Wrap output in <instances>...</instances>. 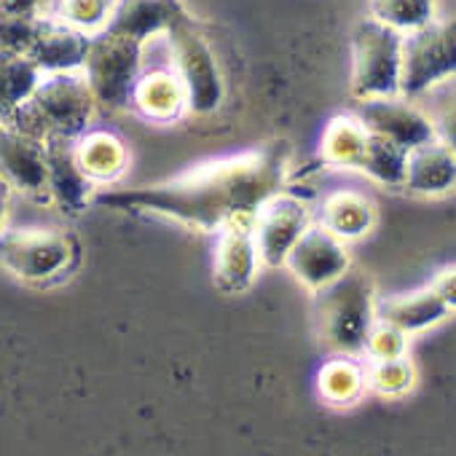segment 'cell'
Listing matches in <instances>:
<instances>
[{
  "label": "cell",
  "instance_id": "6da1fadb",
  "mask_svg": "<svg viewBox=\"0 0 456 456\" xmlns=\"http://www.w3.org/2000/svg\"><path fill=\"white\" fill-rule=\"evenodd\" d=\"M290 145L269 140L253 151L199 164L177 177L137 188H113L97 204L121 212H151L196 232L220 234L232 225H253L256 215L282 193L290 169Z\"/></svg>",
  "mask_w": 456,
  "mask_h": 456
},
{
  "label": "cell",
  "instance_id": "7a4b0ae2",
  "mask_svg": "<svg viewBox=\"0 0 456 456\" xmlns=\"http://www.w3.org/2000/svg\"><path fill=\"white\" fill-rule=\"evenodd\" d=\"M94 94L84 73H46L22 108L14 129L49 140H81L94 116Z\"/></svg>",
  "mask_w": 456,
  "mask_h": 456
},
{
  "label": "cell",
  "instance_id": "3957f363",
  "mask_svg": "<svg viewBox=\"0 0 456 456\" xmlns=\"http://www.w3.org/2000/svg\"><path fill=\"white\" fill-rule=\"evenodd\" d=\"M379 301L368 274L349 269L341 280L317 293L320 336L341 357L365 354L368 338L379 322Z\"/></svg>",
  "mask_w": 456,
  "mask_h": 456
},
{
  "label": "cell",
  "instance_id": "277c9868",
  "mask_svg": "<svg viewBox=\"0 0 456 456\" xmlns=\"http://www.w3.org/2000/svg\"><path fill=\"white\" fill-rule=\"evenodd\" d=\"M403 81V36L376 20L352 33V94L362 100L397 97Z\"/></svg>",
  "mask_w": 456,
  "mask_h": 456
},
{
  "label": "cell",
  "instance_id": "5b68a950",
  "mask_svg": "<svg viewBox=\"0 0 456 456\" xmlns=\"http://www.w3.org/2000/svg\"><path fill=\"white\" fill-rule=\"evenodd\" d=\"M142 46L145 44L110 30L92 36L89 54L84 62V78L97 105L121 110L134 102V89L142 65Z\"/></svg>",
  "mask_w": 456,
  "mask_h": 456
},
{
  "label": "cell",
  "instance_id": "8992f818",
  "mask_svg": "<svg viewBox=\"0 0 456 456\" xmlns=\"http://www.w3.org/2000/svg\"><path fill=\"white\" fill-rule=\"evenodd\" d=\"M76 261V242L62 232L46 228H4L0 264L30 285H46L62 277Z\"/></svg>",
  "mask_w": 456,
  "mask_h": 456
},
{
  "label": "cell",
  "instance_id": "52a82bcc",
  "mask_svg": "<svg viewBox=\"0 0 456 456\" xmlns=\"http://www.w3.org/2000/svg\"><path fill=\"white\" fill-rule=\"evenodd\" d=\"M164 36L169 38L175 76L185 89L188 113H212L223 100V78L207 38L199 33L188 12L180 14Z\"/></svg>",
  "mask_w": 456,
  "mask_h": 456
},
{
  "label": "cell",
  "instance_id": "ba28073f",
  "mask_svg": "<svg viewBox=\"0 0 456 456\" xmlns=\"http://www.w3.org/2000/svg\"><path fill=\"white\" fill-rule=\"evenodd\" d=\"M456 76V17L403 36V97H419Z\"/></svg>",
  "mask_w": 456,
  "mask_h": 456
},
{
  "label": "cell",
  "instance_id": "9c48e42d",
  "mask_svg": "<svg viewBox=\"0 0 456 456\" xmlns=\"http://www.w3.org/2000/svg\"><path fill=\"white\" fill-rule=\"evenodd\" d=\"M314 225L306 201L280 193L253 220V240L266 266H282L296 242Z\"/></svg>",
  "mask_w": 456,
  "mask_h": 456
},
{
  "label": "cell",
  "instance_id": "30bf717a",
  "mask_svg": "<svg viewBox=\"0 0 456 456\" xmlns=\"http://www.w3.org/2000/svg\"><path fill=\"white\" fill-rule=\"evenodd\" d=\"M354 116L362 121V126L370 134L403 148L405 153L437 140L435 121L424 110L411 105L408 97L403 94L381 97V100H362Z\"/></svg>",
  "mask_w": 456,
  "mask_h": 456
},
{
  "label": "cell",
  "instance_id": "8fae6325",
  "mask_svg": "<svg viewBox=\"0 0 456 456\" xmlns=\"http://www.w3.org/2000/svg\"><path fill=\"white\" fill-rule=\"evenodd\" d=\"M285 266H290L296 280L304 282L314 293L325 290L328 285H333L352 269L344 242L338 237H333L320 223H314L296 242Z\"/></svg>",
  "mask_w": 456,
  "mask_h": 456
},
{
  "label": "cell",
  "instance_id": "7c38bea8",
  "mask_svg": "<svg viewBox=\"0 0 456 456\" xmlns=\"http://www.w3.org/2000/svg\"><path fill=\"white\" fill-rule=\"evenodd\" d=\"M0 177L28 196L49 199L46 142L0 124Z\"/></svg>",
  "mask_w": 456,
  "mask_h": 456
},
{
  "label": "cell",
  "instance_id": "4fadbf2b",
  "mask_svg": "<svg viewBox=\"0 0 456 456\" xmlns=\"http://www.w3.org/2000/svg\"><path fill=\"white\" fill-rule=\"evenodd\" d=\"M261 256L253 240V225H232L217 234L212 250V280L223 293H245L258 272Z\"/></svg>",
  "mask_w": 456,
  "mask_h": 456
},
{
  "label": "cell",
  "instance_id": "5bb4252c",
  "mask_svg": "<svg viewBox=\"0 0 456 456\" xmlns=\"http://www.w3.org/2000/svg\"><path fill=\"white\" fill-rule=\"evenodd\" d=\"M78 140H49V199L57 201L65 212H81L94 201V180L78 159Z\"/></svg>",
  "mask_w": 456,
  "mask_h": 456
},
{
  "label": "cell",
  "instance_id": "9a60e30c",
  "mask_svg": "<svg viewBox=\"0 0 456 456\" xmlns=\"http://www.w3.org/2000/svg\"><path fill=\"white\" fill-rule=\"evenodd\" d=\"M92 36L78 33L52 17L41 22L36 44L30 49V60L41 68V73H84V62L89 54Z\"/></svg>",
  "mask_w": 456,
  "mask_h": 456
},
{
  "label": "cell",
  "instance_id": "2e32d148",
  "mask_svg": "<svg viewBox=\"0 0 456 456\" xmlns=\"http://www.w3.org/2000/svg\"><path fill=\"white\" fill-rule=\"evenodd\" d=\"M451 312H453L451 304L440 296V290L432 282L427 288H421V290L384 298V301H379V309H376L379 322L392 325L405 336L424 333V330L435 328Z\"/></svg>",
  "mask_w": 456,
  "mask_h": 456
},
{
  "label": "cell",
  "instance_id": "e0dca14e",
  "mask_svg": "<svg viewBox=\"0 0 456 456\" xmlns=\"http://www.w3.org/2000/svg\"><path fill=\"white\" fill-rule=\"evenodd\" d=\"M403 188L416 196H445L456 188V156L432 140L408 153Z\"/></svg>",
  "mask_w": 456,
  "mask_h": 456
},
{
  "label": "cell",
  "instance_id": "ac0fdd59",
  "mask_svg": "<svg viewBox=\"0 0 456 456\" xmlns=\"http://www.w3.org/2000/svg\"><path fill=\"white\" fill-rule=\"evenodd\" d=\"M180 14H185L180 0H118L116 14L105 30L145 44L153 36L167 33Z\"/></svg>",
  "mask_w": 456,
  "mask_h": 456
},
{
  "label": "cell",
  "instance_id": "d6986e66",
  "mask_svg": "<svg viewBox=\"0 0 456 456\" xmlns=\"http://www.w3.org/2000/svg\"><path fill=\"white\" fill-rule=\"evenodd\" d=\"M44 73L28 54L0 52V124L12 126L30 102Z\"/></svg>",
  "mask_w": 456,
  "mask_h": 456
},
{
  "label": "cell",
  "instance_id": "ffe728a7",
  "mask_svg": "<svg viewBox=\"0 0 456 456\" xmlns=\"http://www.w3.org/2000/svg\"><path fill=\"white\" fill-rule=\"evenodd\" d=\"M376 223L373 204L354 191H338L330 193L320 207V225L328 228L333 237L341 242H352L365 237Z\"/></svg>",
  "mask_w": 456,
  "mask_h": 456
},
{
  "label": "cell",
  "instance_id": "44dd1931",
  "mask_svg": "<svg viewBox=\"0 0 456 456\" xmlns=\"http://www.w3.org/2000/svg\"><path fill=\"white\" fill-rule=\"evenodd\" d=\"M132 105L140 108L148 118H159V121H175L177 116L188 110L185 89L180 78L175 76V70L172 73L156 70V73L140 76Z\"/></svg>",
  "mask_w": 456,
  "mask_h": 456
},
{
  "label": "cell",
  "instance_id": "7402d4cb",
  "mask_svg": "<svg viewBox=\"0 0 456 456\" xmlns=\"http://www.w3.org/2000/svg\"><path fill=\"white\" fill-rule=\"evenodd\" d=\"M370 142V132L362 126V121L352 116H338L325 126L320 153L328 164L344 167V169H357L362 167L365 151Z\"/></svg>",
  "mask_w": 456,
  "mask_h": 456
},
{
  "label": "cell",
  "instance_id": "603a6c76",
  "mask_svg": "<svg viewBox=\"0 0 456 456\" xmlns=\"http://www.w3.org/2000/svg\"><path fill=\"white\" fill-rule=\"evenodd\" d=\"M368 6L370 20L397 30L400 36H408L437 20L435 0H368Z\"/></svg>",
  "mask_w": 456,
  "mask_h": 456
},
{
  "label": "cell",
  "instance_id": "cb8c5ba5",
  "mask_svg": "<svg viewBox=\"0 0 456 456\" xmlns=\"http://www.w3.org/2000/svg\"><path fill=\"white\" fill-rule=\"evenodd\" d=\"M116 6L118 0H52L49 17L78 33L97 36L110 25Z\"/></svg>",
  "mask_w": 456,
  "mask_h": 456
},
{
  "label": "cell",
  "instance_id": "d4e9b609",
  "mask_svg": "<svg viewBox=\"0 0 456 456\" xmlns=\"http://www.w3.org/2000/svg\"><path fill=\"white\" fill-rule=\"evenodd\" d=\"M76 148H78V159L92 180H110L126 164V153H124L121 142L108 132L84 134L76 142Z\"/></svg>",
  "mask_w": 456,
  "mask_h": 456
},
{
  "label": "cell",
  "instance_id": "484cf974",
  "mask_svg": "<svg viewBox=\"0 0 456 456\" xmlns=\"http://www.w3.org/2000/svg\"><path fill=\"white\" fill-rule=\"evenodd\" d=\"M368 387V373L349 357L333 360L320 373V395L333 405L354 403Z\"/></svg>",
  "mask_w": 456,
  "mask_h": 456
},
{
  "label": "cell",
  "instance_id": "4316f807",
  "mask_svg": "<svg viewBox=\"0 0 456 456\" xmlns=\"http://www.w3.org/2000/svg\"><path fill=\"white\" fill-rule=\"evenodd\" d=\"M405 164H408V153L403 148L370 134V142H368L360 172H365L370 180H376L381 185H403Z\"/></svg>",
  "mask_w": 456,
  "mask_h": 456
},
{
  "label": "cell",
  "instance_id": "83f0119b",
  "mask_svg": "<svg viewBox=\"0 0 456 456\" xmlns=\"http://www.w3.org/2000/svg\"><path fill=\"white\" fill-rule=\"evenodd\" d=\"M368 387H373L379 395H387V397L405 395L413 387V368L405 357L379 360L368 370Z\"/></svg>",
  "mask_w": 456,
  "mask_h": 456
},
{
  "label": "cell",
  "instance_id": "f1b7e54d",
  "mask_svg": "<svg viewBox=\"0 0 456 456\" xmlns=\"http://www.w3.org/2000/svg\"><path fill=\"white\" fill-rule=\"evenodd\" d=\"M405 346H408V336L405 333H400L392 325L376 322V328H373V333L368 338L365 354L373 362H379V360H400V357H405Z\"/></svg>",
  "mask_w": 456,
  "mask_h": 456
},
{
  "label": "cell",
  "instance_id": "f546056e",
  "mask_svg": "<svg viewBox=\"0 0 456 456\" xmlns=\"http://www.w3.org/2000/svg\"><path fill=\"white\" fill-rule=\"evenodd\" d=\"M52 12V0H0V20L38 22Z\"/></svg>",
  "mask_w": 456,
  "mask_h": 456
},
{
  "label": "cell",
  "instance_id": "4dcf8cb0",
  "mask_svg": "<svg viewBox=\"0 0 456 456\" xmlns=\"http://www.w3.org/2000/svg\"><path fill=\"white\" fill-rule=\"evenodd\" d=\"M435 129H437V140L456 156V102L440 113V118L435 121Z\"/></svg>",
  "mask_w": 456,
  "mask_h": 456
},
{
  "label": "cell",
  "instance_id": "1f68e13d",
  "mask_svg": "<svg viewBox=\"0 0 456 456\" xmlns=\"http://www.w3.org/2000/svg\"><path fill=\"white\" fill-rule=\"evenodd\" d=\"M432 285L440 290V296L451 304V309L456 312V266H448L445 272H440L435 280H432Z\"/></svg>",
  "mask_w": 456,
  "mask_h": 456
},
{
  "label": "cell",
  "instance_id": "d6a6232c",
  "mask_svg": "<svg viewBox=\"0 0 456 456\" xmlns=\"http://www.w3.org/2000/svg\"><path fill=\"white\" fill-rule=\"evenodd\" d=\"M9 196H12V185L0 177V232H4V223L9 215Z\"/></svg>",
  "mask_w": 456,
  "mask_h": 456
}]
</instances>
